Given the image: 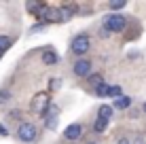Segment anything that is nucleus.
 I'll return each mask as SVG.
<instances>
[{"instance_id": "1", "label": "nucleus", "mask_w": 146, "mask_h": 144, "mask_svg": "<svg viewBox=\"0 0 146 144\" xmlns=\"http://www.w3.org/2000/svg\"><path fill=\"white\" fill-rule=\"evenodd\" d=\"M89 47H91L89 34H76V36L72 38V42H70V49H72L74 55H85V53L89 51Z\"/></svg>"}, {"instance_id": "2", "label": "nucleus", "mask_w": 146, "mask_h": 144, "mask_svg": "<svg viewBox=\"0 0 146 144\" xmlns=\"http://www.w3.org/2000/svg\"><path fill=\"white\" fill-rule=\"evenodd\" d=\"M125 15H108L106 19H104V30H106V32H123L125 30Z\"/></svg>"}, {"instance_id": "3", "label": "nucleus", "mask_w": 146, "mask_h": 144, "mask_svg": "<svg viewBox=\"0 0 146 144\" xmlns=\"http://www.w3.org/2000/svg\"><path fill=\"white\" fill-rule=\"evenodd\" d=\"M49 106H51V100H49V96L47 93H36L34 96V102H32V108L38 112V115H47V110H49Z\"/></svg>"}, {"instance_id": "4", "label": "nucleus", "mask_w": 146, "mask_h": 144, "mask_svg": "<svg viewBox=\"0 0 146 144\" xmlns=\"http://www.w3.org/2000/svg\"><path fill=\"white\" fill-rule=\"evenodd\" d=\"M36 127L32 125V123H21L19 125V129H17V138L21 142H32L34 138H36Z\"/></svg>"}, {"instance_id": "5", "label": "nucleus", "mask_w": 146, "mask_h": 144, "mask_svg": "<svg viewBox=\"0 0 146 144\" xmlns=\"http://www.w3.org/2000/svg\"><path fill=\"white\" fill-rule=\"evenodd\" d=\"M89 72H91V62L89 59H78L74 64V74L76 76H89Z\"/></svg>"}, {"instance_id": "6", "label": "nucleus", "mask_w": 146, "mask_h": 144, "mask_svg": "<svg viewBox=\"0 0 146 144\" xmlns=\"http://www.w3.org/2000/svg\"><path fill=\"white\" fill-rule=\"evenodd\" d=\"M80 133H83V127L78 125V123H72V125L66 127V131H64V136L68 138V140H78Z\"/></svg>"}, {"instance_id": "7", "label": "nucleus", "mask_w": 146, "mask_h": 144, "mask_svg": "<svg viewBox=\"0 0 146 144\" xmlns=\"http://www.w3.org/2000/svg\"><path fill=\"white\" fill-rule=\"evenodd\" d=\"M42 64L44 66H55L57 64V53L53 49H44L42 51Z\"/></svg>"}, {"instance_id": "8", "label": "nucleus", "mask_w": 146, "mask_h": 144, "mask_svg": "<svg viewBox=\"0 0 146 144\" xmlns=\"http://www.w3.org/2000/svg\"><path fill=\"white\" fill-rule=\"evenodd\" d=\"M129 106H131V98H127V96H119L110 108H117V110H125V108H129Z\"/></svg>"}, {"instance_id": "9", "label": "nucleus", "mask_w": 146, "mask_h": 144, "mask_svg": "<svg viewBox=\"0 0 146 144\" xmlns=\"http://www.w3.org/2000/svg\"><path fill=\"white\" fill-rule=\"evenodd\" d=\"M51 108V106H49ZM55 127H57V108H51V112H49L47 115V129H55Z\"/></svg>"}, {"instance_id": "10", "label": "nucleus", "mask_w": 146, "mask_h": 144, "mask_svg": "<svg viewBox=\"0 0 146 144\" xmlns=\"http://www.w3.org/2000/svg\"><path fill=\"white\" fill-rule=\"evenodd\" d=\"M72 11H74V7H62L57 11V17H59V21H66V19L72 17Z\"/></svg>"}, {"instance_id": "11", "label": "nucleus", "mask_w": 146, "mask_h": 144, "mask_svg": "<svg viewBox=\"0 0 146 144\" xmlns=\"http://www.w3.org/2000/svg\"><path fill=\"white\" fill-rule=\"evenodd\" d=\"M106 127H108V121H106V119H98V121L93 123V129L98 131V133H104V131H106Z\"/></svg>"}, {"instance_id": "12", "label": "nucleus", "mask_w": 146, "mask_h": 144, "mask_svg": "<svg viewBox=\"0 0 146 144\" xmlns=\"http://www.w3.org/2000/svg\"><path fill=\"white\" fill-rule=\"evenodd\" d=\"M98 112H100V119H106V121H108L110 117H112V108H110L108 104H104V106H100V110H98Z\"/></svg>"}, {"instance_id": "13", "label": "nucleus", "mask_w": 146, "mask_h": 144, "mask_svg": "<svg viewBox=\"0 0 146 144\" xmlns=\"http://www.w3.org/2000/svg\"><path fill=\"white\" fill-rule=\"evenodd\" d=\"M108 89H110V85H106V83H100V85L95 87V96H100V98L108 96Z\"/></svg>"}, {"instance_id": "14", "label": "nucleus", "mask_w": 146, "mask_h": 144, "mask_svg": "<svg viewBox=\"0 0 146 144\" xmlns=\"http://www.w3.org/2000/svg\"><path fill=\"white\" fill-rule=\"evenodd\" d=\"M87 83H89V85H93V87H98L100 83H104V81H102V74H89V76H87Z\"/></svg>"}, {"instance_id": "15", "label": "nucleus", "mask_w": 146, "mask_h": 144, "mask_svg": "<svg viewBox=\"0 0 146 144\" xmlns=\"http://www.w3.org/2000/svg\"><path fill=\"white\" fill-rule=\"evenodd\" d=\"M13 44V38H9V36H2V34H0V51L4 53V49H9Z\"/></svg>"}, {"instance_id": "16", "label": "nucleus", "mask_w": 146, "mask_h": 144, "mask_svg": "<svg viewBox=\"0 0 146 144\" xmlns=\"http://www.w3.org/2000/svg\"><path fill=\"white\" fill-rule=\"evenodd\" d=\"M108 96H112V98H119V96H123V89H121L119 85H112L108 89Z\"/></svg>"}, {"instance_id": "17", "label": "nucleus", "mask_w": 146, "mask_h": 144, "mask_svg": "<svg viewBox=\"0 0 146 144\" xmlns=\"http://www.w3.org/2000/svg\"><path fill=\"white\" fill-rule=\"evenodd\" d=\"M59 87H62V81H59V78H51V81H49V89H53V91H57Z\"/></svg>"}, {"instance_id": "18", "label": "nucleus", "mask_w": 146, "mask_h": 144, "mask_svg": "<svg viewBox=\"0 0 146 144\" xmlns=\"http://www.w3.org/2000/svg\"><path fill=\"white\" fill-rule=\"evenodd\" d=\"M108 7L112 9V11H123V9H125V2H123V0H121V2H110Z\"/></svg>"}, {"instance_id": "19", "label": "nucleus", "mask_w": 146, "mask_h": 144, "mask_svg": "<svg viewBox=\"0 0 146 144\" xmlns=\"http://www.w3.org/2000/svg\"><path fill=\"white\" fill-rule=\"evenodd\" d=\"M9 98H11V93H9L7 89H2V91H0V104H7Z\"/></svg>"}, {"instance_id": "20", "label": "nucleus", "mask_w": 146, "mask_h": 144, "mask_svg": "<svg viewBox=\"0 0 146 144\" xmlns=\"http://www.w3.org/2000/svg\"><path fill=\"white\" fill-rule=\"evenodd\" d=\"M40 7H42V2H28V9H30V11H34V13H38Z\"/></svg>"}, {"instance_id": "21", "label": "nucleus", "mask_w": 146, "mask_h": 144, "mask_svg": "<svg viewBox=\"0 0 146 144\" xmlns=\"http://www.w3.org/2000/svg\"><path fill=\"white\" fill-rule=\"evenodd\" d=\"M0 136H9V129H7V125H0Z\"/></svg>"}, {"instance_id": "22", "label": "nucleus", "mask_w": 146, "mask_h": 144, "mask_svg": "<svg viewBox=\"0 0 146 144\" xmlns=\"http://www.w3.org/2000/svg\"><path fill=\"white\" fill-rule=\"evenodd\" d=\"M100 36H102V38H108V36H110V32H106V30L102 28V32H100Z\"/></svg>"}, {"instance_id": "23", "label": "nucleus", "mask_w": 146, "mask_h": 144, "mask_svg": "<svg viewBox=\"0 0 146 144\" xmlns=\"http://www.w3.org/2000/svg\"><path fill=\"white\" fill-rule=\"evenodd\" d=\"M117 144H129V140H127V138H121V140H119Z\"/></svg>"}, {"instance_id": "24", "label": "nucleus", "mask_w": 146, "mask_h": 144, "mask_svg": "<svg viewBox=\"0 0 146 144\" xmlns=\"http://www.w3.org/2000/svg\"><path fill=\"white\" fill-rule=\"evenodd\" d=\"M0 57H2V51H0Z\"/></svg>"}, {"instance_id": "25", "label": "nucleus", "mask_w": 146, "mask_h": 144, "mask_svg": "<svg viewBox=\"0 0 146 144\" xmlns=\"http://www.w3.org/2000/svg\"><path fill=\"white\" fill-rule=\"evenodd\" d=\"M144 110H146V104H144Z\"/></svg>"}, {"instance_id": "26", "label": "nucleus", "mask_w": 146, "mask_h": 144, "mask_svg": "<svg viewBox=\"0 0 146 144\" xmlns=\"http://www.w3.org/2000/svg\"><path fill=\"white\" fill-rule=\"evenodd\" d=\"M91 144H95V142H91Z\"/></svg>"}]
</instances>
